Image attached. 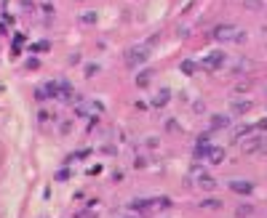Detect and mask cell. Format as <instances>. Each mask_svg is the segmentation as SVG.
I'll return each mask as SVG.
<instances>
[{"label": "cell", "instance_id": "1", "mask_svg": "<svg viewBox=\"0 0 267 218\" xmlns=\"http://www.w3.org/2000/svg\"><path fill=\"white\" fill-rule=\"evenodd\" d=\"M211 35H214V40H219V43H225V40H243V32H238L235 24H217Z\"/></svg>", "mask_w": 267, "mask_h": 218}, {"label": "cell", "instance_id": "2", "mask_svg": "<svg viewBox=\"0 0 267 218\" xmlns=\"http://www.w3.org/2000/svg\"><path fill=\"white\" fill-rule=\"evenodd\" d=\"M147 56H150L147 45H134V48L126 54V62H128V67H139V64L147 62Z\"/></svg>", "mask_w": 267, "mask_h": 218}, {"label": "cell", "instance_id": "3", "mask_svg": "<svg viewBox=\"0 0 267 218\" xmlns=\"http://www.w3.org/2000/svg\"><path fill=\"white\" fill-rule=\"evenodd\" d=\"M222 64H225V54H222V51H214L211 56L203 59V69H219Z\"/></svg>", "mask_w": 267, "mask_h": 218}, {"label": "cell", "instance_id": "4", "mask_svg": "<svg viewBox=\"0 0 267 218\" xmlns=\"http://www.w3.org/2000/svg\"><path fill=\"white\" fill-rule=\"evenodd\" d=\"M262 138H259V136H251V138H246V141H240V149H243L246 152V155H254V152H259V149H262Z\"/></svg>", "mask_w": 267, "mask_h": 218}, {"label": "cell", "instance_id": "5", "mask_svg": "<svg viewBox=\"0 0 267 218\" xmlns=\"http://www.w3.org/2000/svg\"><path fill=\"white\" fill-rule=\"evenodd\" d=\"M230 189L235 191V194H251L254 184L251 181H230Z\"/></svg>", "mask_w": 267, "mask_h": 218}, {"label": "cell", "instance_id": "6", "mask_svg": "<svg viewBox=\"0 0 267 218\" xmlns=\"http://www.w3.org/2000/svg\"><path fill=\"white\" fill-rule=\"evenodd\" d=\"M211 144H198L195 147V160H203V157H211Z\"/></svg>", "mask_w": 267, "mask_h": 218}, {"label": "cell", "instance_id": "7", "mask_svg": "<svg viewBox=\"0 0 267 218\" xmlns=\"http://www.w3.org/2000/svg\"><path fill=\"white\" fill-rule=\"evenodd\" d=\"M168 98H171V93H168V91H160V93L153 98V107H163V104H168Z\"/></svg>", "mask_w": 267, "mask_h": 218}, {"label": "cell", "instance_id": "8", "mask_svg": "<svg viewBox=\"0 0 267 218\" xmlns=\"http://www.w3.org/2000/svg\"><path fill=\"white\" fill-rule=\"evenodd\" d=\"M208 160H211L214 165H219V162L225 160V149H222V147H214V149H211V157H208Z\"/></svg>", "mask_w": 267, "mask_h": 218}, {"label": "cell", "instance_id": "9", "mask_svg": "<svg viewBox=\"0 0 267 218\" xmlns=\"http://www.w3.org/2000/svg\"><path fill=\"white\" fill-rule=\"evenodd\" d=\"M251 109V101H240V104H232V112L235 115H243V112H249Z\"/></svg>", "mask_w": 267, "mask_h": 218}, {"label": "cell", "instance_id": "10", "mask_svg": "<svg viewBox=\"0 0 267 218\" xmlns=\"http://www.w3.org/2000/svg\"><path fill=\"white\" fill-rule=\"evenodd\" d=\"M227 123H230V120H227L225 115H214V117H211V125H214V128H225Z\"/></svg>", "mask_w": 267, "mask_h": 218}, {"label": "cell", "instance_id": "11", "mask_svg": "<svg viewBox=\"0 0 267 218\" xmlns=\"http://www.w3.org/2000/svg\"><path fill=\"white\" fill-rule=\"evenodd\" d=\"M246 216H254V205H240L238 208V218H246Z\"/></svg>", "mask_w": 267, "mask_h": 218}, {"label": "cell", "instance_id": "12", "mask_svg": "<svg viewBox=\"0 0 267 218\" xmlns=\"http://www.w3.org/2000/svg\"><path fill=\"white\" fill-rule=\"evenodd\" d=\"M150 77H153V72H142V75L136 77V85H139V88H145V85L150 83Z\"/></svg>", "mask_w": 267, "mask_h": 218}, {"label": "cell", "instance_id": "13", "mask_svg": "<svg viewBox=\"0 0 267 218\" xmlns=\"http://www.w3.org/2000/svg\"><path fill=\"white\" fill-rule=\"evenodd\" d=\"M179 69L185 72V75H192V72H195V64H192V62H182Z\"/></svg>", "mask_w": 267, "mask_h": 218}, {"label": "cell", "instance_id": "14", "mask_svg": "<svg viewBox=\"0 0 267 218\" xmlns=\"http://www.w3.org/2000/svg\"><path fill=\"white\" fill-rule=\"evenodd\" d=\"M243 5L249 11H259V8H262V3H259V0H243Z\"/></svg>", "mask_w": 267, "mask_h": 218}, {"label": "cell", "instance_id": "15", "mask_svg": "<svg viewBox=\"0 0 267 218\" xmlns=\"http://www.w3.org/2000/svg\"><path fill=\"white\" fill-rule=\"evenodd\" d=\"M190 173H192V178H206V170L200 168V165H192V170H190Z\"/></svg>", "mask_w": 267, "mask_h": 218}, {"label": "cell", "instance_id": "16", "mask_svg": "<svg viewBox=\"0 0 267 218\" xmlns=\"http://www.w3.org/2000/svg\"><path fill=\"white\" fill-rule=\"evenodd\" d=\"M200 184H203V189H214V187H217L214 178H200Z\"/></svg>", "mask_w": 267, "mask_h": 218}, {"label": "cell", "instance_id": "17", "mask_svg": "<svg viewBox=\"0 0 267 218\" xmlns=\"http://www.w3.org/2000/svg\"><path fill=\"white\" fill-rule=\"evenodd\" d=\"M80 22H86V24H94V22H96V14H83V16H80Z\"/></svg>", "mask_w": 267, "mask_h": 218}, {"label": "cell", "instance_id": "18", "mask_svg": "<svg viewBox=\"0 0 267 218\" xmlns=\"http://www.w3.org/2000/svg\"><path fill=\"white\" fill-rule=\"evenodd\" d=\"M198 144H211V133H200L198 136Z\"/></svg>", "mask_w": 267, "mask_h": 218}, {"label": "cell", "instance_id": "19", "mask_svg": "<svg viewBox=\"0 0 267 218\" xmlns=\"http://www.w3.org/2000/svg\"><path fill=\"white\" fill-rule=\"evenodd\" d=\"M200 208H219V202L217 200H206V202H200Z\"/></svg>", "mask_w": 267, "mask_h": 218}]
</instances>
